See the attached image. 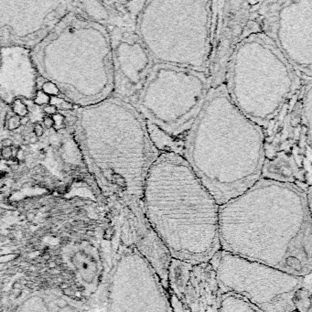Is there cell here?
<instances>
[{"instance_id":"cell-22","label":"cell","mask_w":312,"mask_h":312,"mask_svg":"<svg viewBox=\"0 0 312 312\" xmlns=\"http://www.w3.org/2000/svg\"><path fill=\"white\" fill-rule=\"evenodd\" d=\"M1 153H2V159H5L8 160V159H10L12 158L11 147H2Z\"/></svg>"},{"instance_id":"cell-6","label":"cell","mask_w":312,"mask_h":312,"mask_svg":"<svg viewBox=\"0 0 312 312\" xmlns=\"http://www.w3.org/2000/svg\"><path fill=\"white\" fill-rule=\"evenodd\" d=\"M205 73L155 63L137 93V111L150 124L176 135L190 127L208 94Z\"/></svg>"},{"instance_id":"cell-13","label":"cell","mask_w":312,"mask_h":312,"mask_svg":"<svg viewBox=\"0 0 312 312\" xmlns=\"http://www.w3.org/2000/svg\"><path fill=\"white\" fill-rule=\"evenodd\" d=\"M219 312H262L254 305L235 294H223L221 296Z\"/></svg>"},{"instance_id":"cell-5","label":"cell","mask_w":312,"mask_h":312,"mask_svg":"<svg viewBox=\"0 0 312 312\" xmlns=\"http://www.w3.org/2000/svg\"><path fill=\"white\" fill-rule=\"evenodd\" d=\"M224 84L233 103L260 126L278 114L297 87V75L274 41L255 32L233 51Z\"/></svg>"},{"instance_id":"cell-8","label":"cell","mask_w":312,"mask_h":312,"mask_svg":"<svg viewBox=\"0 0 312 312\" xmlns=\"http://www.w3.org/2000/svg\"><path fill=\"white\" fill-rule=\"evenodd\" d=\"M106 312H173L169 291L134 245L121 249L112 269Z\"/></svg>"},{"instance_id":"cell-21","label":"cell","mask_w":312,"mask_h":312,"mask_svg":"<svg viewBox=\"0 0 312 312\" xmlns=\"http://www.w3.org/2000/svg\"><path fill=\"white\" fill-rule=\"evenodd\" d=\"M42 122H43V125L44 126L47 128V129H51L54 126V121H53V118L51 117L50 115H45L43 119H42Z\"/></svg>"},{"instance_id":"cell-16","label":"cell","mask_w":312,"mask_h":312,"mask_svg":"<svg viewBox=\"0 0 312 312\" xmlns=\"http://www.w3.org/2000/svg\"><path fill=\"white\" fill-rule=\"evenodd\" d=\"M12 112L14 113V114L19 116V117H22V116H25L28 113V108L21 100L17 99L14 101L12 104Z\"/></svg>"},{"instance_id":"cell-10","label":"cell","mask_w":312,"mask_h":312,"mask_svg":"<svg viewBox=\"0 0 312 312\" xmlns=\"http://www.w3.org/2000/svg\"><path fill=\"white\" fill-rule=\"evenodd\" d=\"M115 50L125 91L137 94L155 64L153 58L136 32H123Z\"/></svg>"},{"instance_id":"cell-12","label":"cell","mask_w":312,"mask_h":312,"mask_svg":"<svg viewBox=\"0 0 312 312\" xmlns=\"http://www.w3.org/2000/svg\"><path fill=\"white\" fill-rule=\"evenodd\" d=\"M193 264L171 258L168 268V284L170 290L179 299L183 296L184 290L190 277Z\"/></svg>"},{"instance_id":"cell-28","label":"cell","mask_w":312,"mask_h":312,"mask_svg":"<svg viewBox=\"0 0 312 312\" xmlns=\"http://www.w3.org/2000/svg\"><path fill=\"white\" fill-rule=\"evenodd\" d=\"M37 141H38V137H37L36 136H30V138H29V140H28V142H29V143H31V144H33V143H36Z\"/></svg>"},{"instance_id":"cell-27","label":"cell","mask_w":312,"mask_h":312,"mask_svg":"<svg viewBox=\"0 0 312 312\" xmlns=\"http://www.w3.org/2000/svg\"><path fill=\"white\" fill-rule=\"evenodd\" d=\"M29 121H30V119H29V117H28L27 115L22 116V117H20V120H19L20 126H27L29 123Z\"/></svg>"},{"instance_id":"cell-14","label":"cell","mask_w":312,"mask_h":312,"mask_svg":"<svg viewBox=\"0 0 312 312\" xmlns=\"http://www.w3.org/2000/svg\"><path fill=\"white\" fill-rule=\"evenodd\" d=\"M310 275L305 277L304 284L299 287L293 297L295 308L298 312H311V290Z\"/></svg>"},{"instance_id":"cell-7","label":"cell","mask_w":312,"mask_h":312,"mask_svg":"<svg viewBox=\"0 0 312 312\" xmlns=\"http://www.w3.org/2000/svg\"><path fill=\"white\" fill-rule=\"evenodd\" d=\"M209 263L216 272L220 294H235L262 312L296 310L293 297L305 277L220 250Z\"/></svg>"},{"instance_id":"cell-11","label":"cell","mask_w":312,"mask_h":312,"mask_svg":"<svg viewBox=\"0 0 312 312\" xmlns=\"http://www.w3.org/2000/svg\"><path fill=\"white\" fill-rule=\"evenodd\" d=\"M221 294L212 265L207 263L192 265L190 277L179 301L184 312H219Z\"/></svg>"},{"instance_id":"cell-30","label":"cell","mask_w":312,"mask_h":312,"mask_svg":"<svg viewBox=\"0 0 312 312\" xmlns=\"http://www.w3.org/2000/svg\"><path fill=\"white\" fill-rule=\"evenodd\" d=\"M290 312H298V311H297V310H293V311H290Z\"/></svg>"},{"instance_id":"cell-2","label":"cell","mask_w":312,"mask_h":312,"mask_svg":"<svg viewBox=\"0 0 312 312\" xmlns=\"http://www.w3.org/2000/svg\"><path fill=\"white\" fill-rule=\"evenodd\" d=\"M183 157L221 206L260 179L264 132L233 103L225 84H218L188 130Z\"/></svg>"},{"instance_id":"cell-19","label":"cell","mask_w":312,"mask_h":312,"mask_svg":"<svg viewBox=\"0 0 312 312\" xmlns=\"http://www.w3.org/2000/svg\"><path fill=\"white\" fill-rule=\"evenodd\" d=\"M42 92H44L45 94H53V95H57L59 94V89L57 88V86L50 82H46L43 86H42Z\"/></svg>"},{"instance_id":"cell-26","label":"cell","mask_w":312,"mask_h":312,"mask_svg":"<svg viewBox=\"0 0 312 312\" xmlns=\"http://www.w3.org/2000/svg\"><path fill=\"white\" fill-rule=\"evenodd\" d=\"M59 107H60L61 109H62V110H70V109H71V108L73 107V105H72L71 103H69V102L62 101L61 103L59 105Z\"/></svg>"},{"instance_id":"cell-17","label":"cell","mask_w":312,"mask_h":312,"mask_svg":"<svg viewBox=\"0 0 312 312\" xmlns=\"http://www.w3.org/2000/svg\"><path fill=\"white\" fill-rule=\"evenodd\" d=\"M20 117L18 115H13L9 119H6V127L9 130H15L20 126Z\"/></svg>"},{"instance_id":"cell-24","label":"cell","mask_w":312,"mask_h":312,"mask_svg":"<svg viewBox=\"0 0 312 312\" xmlns=\"http://www.w3.org/2000/svg\"><path fill=\"white\" fill-rule=\"evenodd\" d=\"M57 111H58V108L53 105V104H50V105H47L45 106L44 108V112L48 114V115H54L57 113Z\"/></svg>"},{"instance_id":"cell-20","label":"cell","mask_w":312,"mask_h":312,"mask_svg":"<svg viewBox=\"0 0 312 312\" xmlns=\"http://www.w3.org/2000/svg\"><path fill=\"white\" fill-rule=\"evenodd\" d=\"M53 118V121H54V126H57L58 128H61V127H64V122H65V118L63 117V116L61 114H59V113H56L54 114V117Z\"/></svg>"},{"instance_id":"cell-9","label":"cell","mask_w":312,"mask_h":312,"mask_svg":"<svg viewBox=\"0 0 312 312\" xmlns=\"http://www.w3.org/2000/svg\"><path fill=\"white\" fill-rule=\"evenodd\" d=\"M265 18L266 34L290 64L311 76L312 0L272 3Z\"/></svg>"},{"instance_id":"cell-3","label":"cell","mask_w":312,"mask_h":312,"mask_svg":"<svg viewBox=\"0 0 312 312\" xmlns=\"http://www.w3.org/2000/svg\"><path fill=\"white\" fill-rule=\"evenodd\" d=\"M143 205L171 258L202 264L221 250L219 205L183 156L158 155L145 181Z\"/></svg>"},{"instance_id":"cell-18","label":"cell","mask_w":312,"mask_h":312,"mask_svg":"<svg viewBox=\"0 0 312 312\" xmlns=\"http://www.w3.org/2000/svg\"><path fill=\"white\" fill-rule=\"evenodd\" d=\"M51 101V98L50 96L45 94L44 92L42 91H38L37 93V95H36V98H35V103L37 104H40V105H42V104H46L48 103L49 102Z\"/></svg>"},{"instance_id":"cell-1","label":"cell","mask_w":312,"mask_h":312,"mask_svg":"<svg viewBox=\"0 0 312 312\" xmlns=\"http://www.w3.org/2000/svg\"><path fill=\"white\" fill-rule=\"evenodd\" d=\"M310 188L260 179L219 206L221 250L306 277L312 268Z\"/></svg>"},{"instance_id":"cell-15","label":"cell","mask_w":312,"mask_h":312,"mask_svg":"<svg viewBox=\"0 0 312 312\" xmlns=\"http://www.w3.org/2000/svg\"><path fill=\"white\" fill-rule=\"evenodd\" d=\"M18 312H51L50 307L46 299L40 296L35 295L26 299Z\"/></svg>"},{"instance_id":"cell-4","label":"cell","mask_w":312,"mask_h":312,"mask_svg":"<svg viewBox=\"0 0 312 312\" xmlns=\"http://www.w3.org/2000/svg\"><path fill=\"white\" fill-rule=\"evenodd\" d=\"M215 2L147 1L136 17V33L155 63L206 74L215 28Z\"/></svg>"},{"instance_id":"cell-29","label":"cell","mask_w":312,"mask_h":312,"mask_svg":"<svg viewBox=\"0 0 312 312\" xmlns=\"http://www.w3.org/2000/svg\"><path fill=\"white\" fill-rule=\"evenodd\" d=\"M2 159V153H1V149H0V159Z\"/></svg>"},{"instance_id":"cell-23","label":"cell","mask_w":312,"mask_h":312,"mask_svg":"<svg viewBox=\"0 0 312 312\" xmlns=\"http://www.w3.org/2000/svg\"><path fill=\"white\" fill-rule=\"evenodd\" d=\"M33 132L37 137L41 136L43 135V126L40 124H35V126H33Z\"/></svg>"},{"instance_id":"cell-25","label":"cell","mask_w":312,"mask_h":312,"mask_svg":"<svg viewBox=\"0 0 312 312\" xmlns=\"http://www.w3.org/2000/svg\"><path fill=\"white\" fill-rule=\"evenodd\" d=\"M0 145L3 147H11L13 146V141L10 138H5L0 142Z\"/></svg>"}]
</instances>
